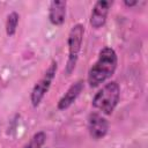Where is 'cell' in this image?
<instances>
[{
    "label": "cell",
    "mask_w": 148,
    "mask_h": 148,
    "mask_svg": "<svg viewBox=\"0 0 148 148\" xmlns=\"http://www.w3.org/2000/svg\"><path fill=\"white\" fill-rule=\"evenodd\" d=\"M120 101V87L116 81L105 83L94 96L92 106L105 116L112 114Z\"/></svg>",
    "instance_id": "obj_2"
},
{
    "label": "cell",
    "mask_w": 148,
    "mask_h": 148,
    "mask_svg": "<svg viewBox=\"0 0 148 148\" xmlns=\"http://www.w3.org/2000/svg\"><path fill=\"white\" fill-rule=\"evenodd\" d=\"M57 68H58L57 61L52 60L50 66L47 67V69L44 72L43 76L35 83V86L31 90V94H30V102H31V105L34 108L39 106L40 102L43 101V98L47 94V91L52 84V81L56 76Z\"/></svg>",
    "instance_id": "obj_4"
},
{
    "label": "cell",
    "mask_w": 148,
    "mask_h": 148,
    "mask_svg": "<svg viewBox=\"0 0 148 148\" xmlns=\"http://www.w3.org/2000/svg\"><path fill=\"white\" fill-rule=\"evenodd\" d=\"M87 127H88L89 135L92 140H101L109 132V121L101 113L91 112L88 116Z\"/></svg>",
    "instance_id": "obj_5"
},
{
    "label": "cell",
    "mask_w": 148,
    "mask_h": 148,
    "mask_svg": "<svg viewBox=\"0 0 148 148\" xmlns=\"http://www.w3.org/2000/svg\"><path fill=\"white\" fill-rule=\"evenodd\" d=\"M118 66V56L110 46H104L99 52L96 61L88 71L87 82L90 88L99 87L111 79Z\"/></svg>",
    "instance_id": "obj_1"
},
{
    "label": "cell",
    "mask_w": 148,
    "mask_h": 148,
    "mask_svg": "<svg viewBox=\"0 0 148 148\" xmlns=\"http://www.w3.org/2000/svg\"><path fill=\"white\" fill-rule=\"evenodd\" d=\"M84 88V82L83 80H77L75 81L74 83H72L69 86V88L67 89V91L60 97V99L58 101V104H57V109L59 111H65L67 110L75 101L76 98L80 96V94L82 92Z\"/></svg>",
    "instance_id": "obj_7"
},
{
    "label": "cell",
    "mask_w": 148,
    "mask_h": 148,
    "mask_svg": "<svg viewBox=\"0 0 148 148\" xmlns=\"http://www.w3.org/2000/svg\"><path fill=\"white\" fill-rule=\"evenodd\" d=\"M18 21H20V15L16 12H12L7 15L6 18V35L8 37H12L15 35L17 25H18Z\"/></svg>",
    "instance_id": "obj_9"
},
{
    "label": "cell",
    "mask_w": 148,
    "mask_h": 148,
    "mask_svg": "<svg viewBox=\"0 0 148 148\" xmlns=\"http://www.w3.org/2000/svg\"><path fill=\"white\" fill-rule=\"evenodd\" d=\"M138 3H139L138 1H127V0L124 1V5L127 6V7H134V6H136Z\"/></svg>",
    "instance_id": "obj_11"
},
{
    "label": "cell",
    "mask_w": 148,
    "mask_h": 148,
    "mask_svg": "<svg viewBox=\"0 0 148 148\" xmlns=\"http://www.w3.org/2000/svg\"><path fill=\"white\" fill-rule=\"evenodd\" d=\"M83 36H84V27L81 23L74 24L68 34L67 38V45H68V58L67 62L65 66V74L71 75L76 66L79 54L81 51L82 42H83Z\"/></svg>",
    "instance_id": "obj_3"
},
{
    "label": "cell",
    "mask_w": 148,
    "mask_h": 148,
    "mask_svg": "<svg viewBox=\"0 0 148 148\" xmlns=\"http://www.w3.org/2000/svg\"><path fill=\"white\" fill-rule=\"evenodd\" d=\"M67 2L62 0H53L49 6V21L53 25H62L66 20Z\"/></svg>",
    "instance_id": "obj_8"
},
{
    "label": "cell",
    "mask_w": 148,
    "mask_h": 148,
    "mask_svg": "<svg viewBox=\"0 0 148 148\" xmlns=\"http://www.w3.org/2000/svg\"><path fill=\"white\" fill-rule=\"evenodd\" d=\"M111 6H112V1L109 0H98L97 2H95L89 20L90 25L94 29H99L106 23V18Z\"/></svg>",
    "instance_id": "obj_6"
},
{
    "label": "cell",
    "mask_w": 148,
    "mask_h": 148,
    "mask_svg": "<svg viewBox=\"0 0 148 148\" xmlns=\"http://www.w3.org/2000/svg\"><path fill=\"white\" fill-rule=\"evenodd\" d=\"M45 141H46V134L40 131L35 133L29 140V142H27L22 148H42Z\"/></svg>",
    "instance_id": "obj_10"
}]
</instances>
